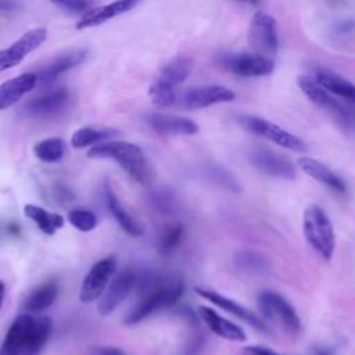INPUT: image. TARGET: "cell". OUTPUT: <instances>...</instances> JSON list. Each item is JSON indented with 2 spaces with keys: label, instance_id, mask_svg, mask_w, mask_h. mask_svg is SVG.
Wrapping results in <instances>:
<instances>
[{
  "label": "cell",
  "instance_id": "8",
  "mask_svg": "<svg viewBox=\"0 0 355 355\" xmlns=\"http://www.w3.org/2000/svg\"><path fill=\"white\" fill-rule=\"evenodd\" d=\"M218 62L222 68L227 69L229 72L239 76H247V78L266 76L272 73L275 69L273 60L258 53L222 54L218 58Z\"/></svg>",
  "mask_w": 355,
  "mask_h": 355
},
{
  "label": "cell",
  "instance_id": "39",
  "mask_svg": "<svg viewBox=\"0 0 355 355\" xmlns=\"http://www.w3.org/2000/svg\"><path fill=\"white\" fill-rule=\"evenodd\" d=\"M12 6V0H0V10H10Z\"/></svg>",
  "mask_w": 355,
  "mask_h": 355
},
{
  "label": "cell",
  "instance_id": "12",
  "mask_svg": "<svg viewBox=\"0 0 355 355\" xmlns=\"http://www.w3.org/2000/svg\"><path fill=\"white\" fill-rule=\"evenodd\" d=\"M136 273L132 270H123L114 277L98 301V313L101 316L110 315L135 288Z\"/></svg>",
  "mask_w": 355,
  "mask_h": 355
},
{
  "label": "cell",
  "instance_id": "33",
  "mask_svg": "<svg viewBox=\"0 0 355 355\" xmlns=\"http://www.w3.org/2000/svg\"><path fill=\"white\" fill-rule=\"evenodd\" d=\"M68 222L79 232L87 233L97 226V216L87 209H73L68 214Z\"/></svg>",
  "mask_w": 355,
  "mask_h": 355
},
{
  "label": "cell",
  "instance_id": "26",
  "mask_svg": "<svg viewBox=\"0 0 355 355\" xmlns=\"http://www.w3.org/2000/svg\"><path fill=\"white\" fill-rule=\"evenodd\" d=\"M24 214L26 218L36 223L42 233L47 236H53L58 229L64 226V218L60 214L50 212L35 204H26L24 207Z\"/></svg>",
  "mask_w": 355,
  "mask_h": 355
},
{
  "label": "cell",
  "instance_id": "11",
  "mask_svg": "<svg viewBox=\"0 0 355 355\" xmlns=\"http://www.w3.org/2000/svg\"><path fill=\"white\" fill-rule=\"evenodd\" d=\"M46 36L47 31L44 28H33L24 33L11 46L0 50V72L18 65L25 58V55H28L44 42Z\"/></svg>",
  "mask_w": 355,
  "mask_h": 355
},
{
  "label": "cell",
  "instance_id": "14",
  "mask_svg": "<svg viewBox=\"0 0 355 355\" xmlns=\"http://www.w3.org/2000/svg\"><path fill=\"white\" fill-rule=\"evenodd\" d=\"M234 100V93L225 86H201L187 90L182 97V105L186 110H201L219 103Z\"/></svg>",
  "mask_w": 355,
  "mask_h": 355
},
{
  "label": "cell",
  "instance_id": "10",
  "mask_svg": "<svg viewBox=\"0 0 355 355\" xmlns=\"http://www.w3.org/2000/svg\"><path fill=\"white\" fill-rule=\"evenodd\" d=\"M116 269V258L114 255H108L97 261L87 275L85 276L80 290H79V300L85 304L93 302L94 300L100 298L107 286L111 282Z\"/></svg>",
  "mask_w": 355,
  "mask_h": 355
},
{
  "label": "cell",
  "instance_id": "18",
  "mask_svg": "<svg viewBox=\"0 0 355 355\" xmlns=\"http://www.w3.org/2000/svg\"><path fill=\"white\" fill-rule=\"evenodd\" d=\"M147 123L153 130L161 135H196L198 132V125L189 118L166 114H148L146 116Z\"/></svg>",
  "mask_w": 355,
  "mask_h": 355
},
{
  "label": "cell",
  "instance_id": "29",
  "mask_svg": "<svg viewBox=\"0 0 355 355\" xmlns=\"http://www.w3.org/2000/svg\"><path fill=\"white\" fill-rule=\"evenodd\" d=\"M184 234V226L180 222H171L165 225L158 236L157 247L162 255L172 254L182 243Z\"/></svg>",
  "mask_w": 355,
  "mask_h": 355
},
{
  "label": "cell",
  "instance_id": "25",
  "mask_svg": "<svg viewBox=\"0 0 355 355\" xmlns=\"http://www.w3.org/2000/svg\"><path fill=\"white\" fill-rule=\"evenodd\" d=\"M193 69V62L187 57H178L164 65L159 71V75L157 76V82L178 89L180 83L186 80V78L190 75Z\"/></svg>",
  "mask_w": 355,
  "mask_h": 355
},
{
  "label": "cell",
  "instance_id": "21",
  "mask_svg": "<svg viewBox=\"0 0 355 355\" xmlns=\"http://www.w3.org/2000/svg\"><path fill=\"white\" fill-rule=\"evenodd\" d=\"M313 79L324 87L329 93L334 94L336 97L354 103L355 104V85L347 80L340 73L327 69V68H316Z\"/></svg>",
  "mask_w": 355,
  "mask_h": 355
},
{
  "label": "cell",
  "instance_id": "2",
  "mask_svg": "<svg viewBox=\"0 0 355 355\" xmlns=\"http://www.w3.org/2000/svg\"><path fill=\"white\" fill-rule=\"evenodd\" d=\"M90 158L114 159L136 183L150 187L157 179L155 169L143 153V150L128 141H103L94 144L89 151Z\"/></svg>",
  "mask_w": 355,
  "mask_h": 355
},
{
  "label": "cell",
  "instance_id": "35",
  "mask_svg": "<svg viewBox=\"0 0 355 355\" xmlns=\"http://www.w3.org/2000/svg\"><path fill=\"white\" fill-rule=\"evenodd\" d=\"M53 4L69 12H83L92 10L93 0H50Z\"/></svg>",
  "mask_w": 355,
  "mask_h": 355
},
{
  "label": "cell",
  "instance_id": "13",
  "mask_svg": "<svg viewBox=\"0 0 355 355\" xmlns=\"http://www.w3.org/2000/svg\"><path fill=\"white\" fill-rule=\"evenodd\" d=\"M69 103V92L64 87L54 89L36 98H32L24 111L33 118H51L62 112Z\"/></svg>",
  "mask_w": 355,
  "mask_h": 355
},
{
  "label": "cell",
  "instance_id": "27",
  "mask_svg": "<svg viewBox=\"0 0 355 355\" xmlns=\"http://www.w3.org/2000/svg\"><path fill=\"white\" fill-rule=\"evenodd\" d=\"M58 283L55 280H49L29 293L25 300V308L29 312H42L53 305L58 295Z\"/></svg>",
  "mask_w": 355,
  "mask_h": 355
},
{
  "label": "cell",
  "instance_id": "16",
  "mask_svg": "<svg viewBox=\"0 0 355 355\" xmlns=\"http://www.w3.org/2000/svg\"><path fill=\"white\" fill-rule=\"evenodd\" d=\"M196 293L205 298L207 301L212 302L214 305L222 308L223 311L234 315L236 318L247 322L248 324H251L252 327L258 329L259 331H263V333H268V326L265 324V322L262 319H259L255 313H252L250 309H247L245 306H243L241 304L222 295L220 293H216L214 290H208V288H202V287H196Z\"/></svg>",
  "mask_w": 355,
  "mask_h": 355
},
{
  "label": "cell",
  "instance_id": "41",
  "mask_svg": "<svg viewBox=\"0 0 355 355\" xmlns=\"http://www.w3.org/2000/svg\"><path fill=\"white\" fill-rule=\"evenodd\" d=\"M313 355H331L330 351H326V349H320V351H316Z\"/></svg>",
  "mask_w": 355,
  "mask_h": 355
},
{
  "label": "cell",
  "instance_id": "40",
  "mask_svg": "<svg viewBox=\"0 0 355 355\" xmlns=\"http://www.w3.org/2000/svg\"><path fill=\"white\" fill-rule=\"evenodd\" d=\"M4 294H6V286L3 283V280H0V309L3 305V300H4Z\"/></svg>",
  "mask_w": 355,
  "mask_h": 355
},
{
  "label": "cell",
  "instance_id": "17",
  "mask_svg": "<svg viewBox=\"0 0 355 355\" xmlns=\"http://www.w3.org/2000/svg\"><path fill=\"white\" fill-rule=\"evenodd\" d=\"M144 0H114L110 4L94 7L83 14V17L76 22V29L82 31L86 28L98 26L108 19H112L118 15L129 12L135 7H137Z\"/></svg>",
  "mask_w": 355,
  "mask_h": 355
},
{
  "label": "cell",
  "instance_id": "23",
  "mask_svg": "<svg viewBox=\"0 0 355 355\" xmlns=\"http://www.w3.org/2000/svg\"><path fill=\"white\" fill-rule=\"evenodd\" d=\"M37 83V75L33 72L22 73L0 85V111L15 104L22 96L31 92Z\"/></svg>",
  "mask_w": 355,
  "mask_h": 355
},
{
  "label": "cell",
  "instance_id": "30",
  "mask_svg": "<svg viewBox=\"0 0 355 355\" xmlns=\"http://www.w3.org/2000/svg\"><path fill=\"white\" fill-rule=\"evenodd\" d=\"M33 154L42 162L54 164L62 159L65 154V144L60 137H49L35 144Z\"/></svg>",
  "mask_w": 355,
  "mask_h": 355
},
{
  "label": "cell",
  "instance_id": "31",
  "mask_svg": "<svg viewBox=\"0 0 355 355\" xmlns=\"http://www.w3.org/2000/svg\"><path fill=\"white\" fill-rule=\"evenodd\" d=\"M148 94H150L151 103L157 108H168L172 104H175V101L178 98V89L168 87V86L161 85L157 80H154L148 89Z\"/></svg>",
  "mask_w": 355,
  "mask_h": 355
},
{
  "label": "cell",
  "instance_id": "32",
  "mask_svg": "<svg viewBox=\"0 0 355 355\" xmlns=\"http://www.w3.org/2000/svg\"><path fill=\"white\" fill-rule=\"evenodd\" d=\"M236 263L240 269L250 273H263L266 270L265 259L254 251H240L236 255Z\"/></svg>",
  "mask_w": 355,
  "mask_h": 355
},
{
  "label": "cell",
  "instance_id": "5",
  "mask_svg": "<svg viewBox=\"0 0 355 355\" xmlns=\"http://www.w3.org/2000/svg\"><path fill=\"white\" fill-rule=\"evenodd\" d=\"M297 85L301 92L318 107L329 111L345 128L355 129V104L349 101H340L338 97L329 93L313 78L298 76Z\"/></svg>",
  "mask_w": 355,
  "mask_h": 355
},
{
  "label": "cell",
  "instance_id": "1",
  "mask_svg": "<svg viewBox=\"0 0 355 355\" xmlns=\"http://www.w3.org/2000/svg\"><path fill=\"white\" fill-rule=\"evenodd\" d=\"M53 323L46 316L18 315L4 336L0 355H33L50 338Z\"/></svg>",
  "mask_w": 355,
  "mask_h": 355
},
{
  "label": "cell",
  "instance_id": "36",
  "mask_svg": "<svg viewBox=\"0 0 355 355\" xmlns=\"http://www.w3.org/2000/svg\"><path fill=\"white\" fill-rule=\"evenodd\" d=\"M202 344H204L202 336H194L186 343V345L183 347L179 355H197L201 351Z\"/></svg>",
  "mask_w": 355,
  "mask_h": 355
},
{
  "label": "cell",
  "instance_id": "38",
  "mask_svg": "<svg viewBox=\"0 0 355 355\" xmlns=\"http://www.w3.org/2000/svg\"><path fill=\"white\" fill-rule=\"evenodd\" d=\"M100 355H126V354L116 347H104L100 349Z\"/></svg>",
  "mask_w": 355,
  "mask_h": 355
},
{
  "label": "cell",
  "instance_id": "15",
  "mask_svg": "<svg viewBox=\"0 0 355 355\" xmlns=\"http://www.w3.org/2000/svg\"><path fill=\"white\" fill-rule=\"evenodd\" d=\"M250 159L252 165L270 176L283 178V179H294L295 178V168L294 165L282 154H277L269 148H255Z\"/></svg>",
  "mask_w": 355,
  "mask_h": 355
},
{
  "label": "cell",
  "instance_id": "6",
  "mask_svg": "<svg viewBox=\"0 0 355 355\" xmlns=\"http://www.w3.org/2000/svg\"><path fill=\"white\" fill-rule=\"evenodd\" d=\"M237 122L245 130L257 136L265 137L283 148L293 150V151H306V144L300 137L294 136L293 133L284 130L283 128H280L279 125L270 121H266L254 115H240L237 118Z\"/></svg>",
  "mask_w": 355,
  "mask_h": 355
},
{
  "label": "cell",
  "instance_id": "28",
  "mask_svg": "<svg viewBox=\"0 0 355 355\" xmlns=\"http://www.w3.org/2000/svg\"><path fill=\"white\" fill-rule=\"evenodd\" d=\"M118 135V130L112 128H93V126H85L78 129L72 137L71 144L75 148H83L87 146H94L98 143H103L108 139H112Z\"/></svg>",
  "mask_w": 355,
  "mask_h": 355
},
{
  "label": "cell",
  "instance_id": "19",
  "mask_svg": "<svg viewBox=\"0 0 355 355\" xmlns=\"http://www.w3.org/2000/svg\"><path fill=\"white\" fill-rule=\"evenodd\" d=\"M198 316L202 319L207 327L218 337H222L229 341H239V343L245 341L247 338L244 330L240 326L220 316L216 311H214L209 306H200Z\"/></svg>",
  "mask_w": 355,
  "mask_h": 355
},
{
  "label": "cell",
  "instance_id": "22",
  "mask_svg": "<svg viewBox=\"0 0 355 355\" xmlns=\"http://www.w3.org/2000/svg\"><path fill=\"white\" fill-rule=\"evenodd\" d=\"M104 194H105L108 209L112 214L114 219L118 222V225L122 227V230L132 237H140L144 233L143 225L125 209L121 200L118 198V196L115 194V191L108 183L104 184Z\"/></svg>",
  "mask_w": 355,
  "mask_h": 355
},
{
  "label": "cell",
  "instance_id": "20",
  "mask_svg": "<svg viewBox=\"0 0 355 355\" xmlns=\"http://www.w3.org/2000/svg\"><path fill=\"white\" fill-rule=\"evenodd\" d=\"M86 53L87 51L83 49H73L67 53H62L61 55L54 58L51 62H49L46 67H43L36 73L37 82H40L43 85H49V83L54 82L61 73L79 65L85 60Z\"/></svg>",
  "mask_w": 355,
  "mask_h": 355
},
{
  "label": "cell",
  "instance_id": "9",
  "mask_svg": "<svg viewBox=\"0 0 355 355\" xmlns=\"http://www.w3.org/2000/svg\"><path fill=\"white\" fill-rule=\"evenodd\" d=\"M248 43L255 53L266 57L273 55L279 47L275 18L262 11L255 12L248 29Z\"/></svg>",
  "mask_w": 355,
  "mask_h": 355
},
{
  "label": "cell",
  "instance_id": "37",
  "mask_svg": "<svg viewBox=\"0 0 355 355\" xmlns=\"http://www.w3.org/2000/svg\"><path fill=\"white\" fill-rule=\"evenodd\" d=\"M243 355H279V354H276L273 349L263 345H250L244 348Z\"/></svg>",
  "mask_w": 355,
  "mask_h": 355
},
{
  "label": "cell",
  "instance_id": "42",
  "mask_svg": "<svg viewBox=\"0 0 355 355\" xmlns=\"http://www.w3.org/2000/svg\"><path fill=\"white\" fill-rule=\"evenodd\" d=\"M239 1H243V3H247V4H257L258 0H239Z\"/></svg>",
  "mask_w": 355,
  "mask_h": 355
},
{
  "label": "cell",
  "instance_id": "3",
  "mask_svg": "<svg viewBox=\"0 0 355 355\" xmlns=\"http://www.w3.org/2000/svg\"><path fill=\"white\" fill-rule=\"evenodd\" d=\"M184 293V283L179 277L159 276L154 284L141 291V300L126 315L123 324L135 326L147 319L153 313L172 306L182 298Z\"/></svg>",
  "mask_w": 355,
  "mask_h": 355
},
{
  "label": "cell",
  "instance_id": "7",
  "mask_svg": "<svg viewBox=\"0 0 355 355\" xmlns=\"http://www.w3.org/2000/svg\"><path fill=\"white\" fill-rule=\"evenodd\" d=\"M258 305L268 320L279 324L288 334H297L300 331L301 322L297 312L280 294L262 291L258 295Z\"/></svg>",
  "mask_w": 355,
  "mask_h": 355
},
{
  "label": "cell",
  "instance_id": "4",
  "mask_svg": "<svg viewBox=\"0 0 355 355\" xmlns=\"http://www.w3.org/2000/svg\"><path fill=\"white\" fill-rule=\"evenodd\" d=\"M302 227L308 244L326 261L331 259L336 248L334 229L329 216L319 205L312 204L304 211Z\"/></svg>",
  "mask_w": 355,
  "mask_h": 355
},
{
  "label": "cell",
  "instance_id": "24",
  "mask_svg": "<svg viewBox=\"0 0 355 355\" xmlns=\"http://www.w3.org/2000/svg\"><path fill=\"white\" fill-rule=\"evenodd\" d=\"M297 165L308 176L316 179L318 182L323 183L329 189H331L340 194L345 193V190H347L345 183L331 169H329L326 165H323L318 159L311 158V157H301L297 159Z\"/></svg>",
  "mask_w": 355,
  "mask_h": 355
},
{
  "label": "cell",
  "instance_id": "34",
  "mask_svg": "<svg viewBox=\"0 0 355 355\" xmlns=\"http://www.w3.org/2000/svg\"><path fill=\"white\" fill-rule=\"evenodd\" d=\"M150 201H151L153 207L158 212H162V214H173L176 207H178L175 196L171 191H166V190L154 191L151 194Z\"/></svg>",
  "mask_w": 355,
  "mask_h": 355
}]
</instances>
